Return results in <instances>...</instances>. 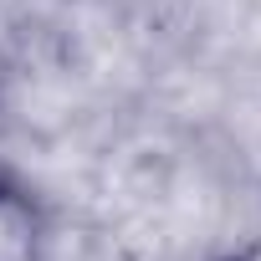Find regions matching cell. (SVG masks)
<instances>
[{"instance_id":"cell-3","label":"cell","mask_w":261,"mask_h":261,"mask_svg":"<svg viewBox=\"0 0 261 261\" xmlns=\"http://www.w3.org/2000/svg\"><path fill=\"white\" fill-rule=\"evenodd\" d=\"M0 139H6V108H0Z\"/></svg>"},{"instance_id":"cell-4","label":"cell","mask_w":261,"mask_h":261,"mask_svg":"<svg viewBox=\"0 0 261 261\" xmlns=\"http://www.w3.org/2000/svg\"><path fill=\"white\" fill-rule=\"evenodd\" d=\"M215 261H236V251H230V256H215Z\"/></svg>"},{"instance_id":"cell-2","label":"cell","mask_w":261,"mask_h":261,"mask_svg":"<svg viewBox=\"0 0 261 261\" xmlns=\"http://www.w3.org/2000/svg\"><path fill=\"white\" fill-rule=\"evenodd\" d=\"M236 261H261V230H256V236H251V241L236 251Z\"/></svg>"},{"instance_id":"cell-1","label":"cell","mask_w":261,"mask_h":261,"mask_svg":"<svg viewBox=\"0 0 261 261\" xmlns=\"http://www.w3.org/2000/svg\"><path fill=\"white\" fill-rule=\"evenodd\" d=\"M0 261H51L46 210L11 174H0Z\"/></svg>"}]
</instances>
